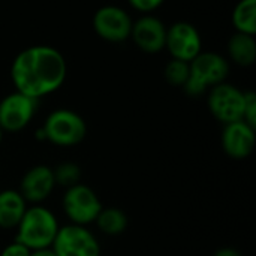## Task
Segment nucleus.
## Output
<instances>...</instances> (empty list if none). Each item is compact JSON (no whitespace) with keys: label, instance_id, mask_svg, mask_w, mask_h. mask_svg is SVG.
<instances>
[{"label":"nucleus","instance_id":"nucleus-5","mask_svg":"<svg viewBox=\"0 0 256 256\" xmlns=\"http://www.w3.org/2000/svg\"><path fill=\"white\" fill-rule=\"evenodd\" d=\"M62 204L69 222L81 226L94 224L98 214L104 207L98 194L92 188L81 183L66 189Z\"/></svg>","mask_w":256,"mask_h":256},{"label":"nucleus","instance_id":"nucleus-9","mask_svg":"<svg viewBox=\"0 0 256 256\" xmlns=\"http://www.w3.org/2000/svg\"><path fill=\"white\" fill-rule=\"evenodd\" d=\"M132 20L118 6H102L93 16V28L99 38L108 42H123L130 38Z\"/></svg>","mask_w":256,"mask_h":256},{"label":"nucleus","instance_id":"nucleus-20","mask_svg":"<svg viewBox=\"0 0 256 256\" xmlns=\"http://www.w3.org/2000/svg\"><path fill=\"white\" fill-rule=\"evenodd\" d=\"M243 122L256 129V94L255 92H244V116Z\"/></svg>","mask_w":256,"mask_h":256},{"label":"nucleus","instance_id":"nucleus-23","mask_svg":"<svg viewBox=\"0 0 256 256\" xmlns=\"http://www.w3.org/2000/svg\"><path fill=\"white\" fill-rule=\"evenodd\" d=\"M213 256H243L242 255V252H238L237 249H234V248H220V249H218Z\"/></svg>","mask_w":256,"mask_h":256},{"label":"nucleus","instance_id":"nucleus-25","mask_svg":"<svg viewBox=\"0 0 256 256\" xmlns=\"http://www.w3.org/2000/svg\"><path fill=\"white\" fill-rule=\"evenodd\" d=\"M3 135H4V132H3L2 128H0V144H2V141H3Z\"/></svg>","mask_w":256,"mask_h":256},{"label":"nucleus","instance_id":"nucleus-24","mask_svg":"<svg viewBox=\"0 0 256 256\" xmlns=\"http://www.w3.org/2000/svg\"><path fill=\"white\" fill-rule=\"evenodd\" d=\"M30 256H57L56 255V252L51 249V248H48V249H40V250H33Z\"/></svg>","mask_w":256,"mask_h":256},{"label":"nucleus","instance_id":"nucleus-13","mask_svg":"<svg viewBox=\"0 0 256 256\" xmlns=\"http://www.w3.org/2000/svg\"><path fill=\"white\" fill-rule=\"evenodd\" d=\"M130 38L141 51L154 54L165 48L166 27L159 18L144 15L132 22Z\"/></svg>","mask_w":256,"mask_h":256},{"label":"nucleus","instance_id":"nucleus-19","mask_svg":"<svg viewBox=\"0 0 256 256\" xmlns=\"http://www.w3.org/2000/svg\"><path fill=\"white\" fill-rule=\"evenodd\" d=\"M189 74H190V66L188 62H183V60L172 58L165 68L166 81L176 87H184V84L188 82Z\"/></svg>","mask_w":256,"mask_h":256},{"label":"nucleus","instance_id":"nucleus-6","mask_svg":"<svg viewBox=\"0 0 256 256\" xmlns=\"http://www.w3.org/2000/svg\"><path fill=\"white\" fill-rule=\"evenodd\" d=\"M51 249L57 256H100V244L87 226L68 224L60 226Z\"/></svg>","mask_w":256,"mask_h":256},{"label":"nucleus","instance_id":"nucleus-12","mask_svg":"<svg viewBox=\"0 0 256 256\" xmlns=\"http://www.w3.org/2000/svg\"><path fill=\"white\" fill-rule=\"evenodd\" d=\"M56 189L52 168L46 165H36L26 171L21 178L18 192L27 204L39 206Z\"/></svg>","mask_w":256,"mask_h":256},{"label":"nucleus","instance_id":"nucleus-21","mask_svg":"<svg viewBox=\"0 0 256 256\" xmlns=\"http://www.w3.org/2000/svg\"><path fill=\"white\" fill-rule=\"evenodd\" d=\"M165 0H129L130 6L142 14H148L154 9H158Z\"/></svg>","mask_w":256,"mask_h":256},{"label":"nucleus","instance_id":"nucleus-8","mask_svg":"<svg viewBox=\"0 0 256 256\" xmlns=\"http://www.w3.org/2000/svg\"><path fill=\"white\" fill-rule=\"evenodd\" d=\"M38 100L14 92L0 100V128L3 132H20L34 117Z\"/></svg>","mask_w":256,"mask_h":256},{"label":"nucleus","instance_id":"nucleus-2","mask_svg":"<svg viewBox=\"0 0 256 256\" xmlns=\"http://www.w3.org/2000/svg\"><path fill=\"white\" fill-rule=\"evenodd\" d=\"M60 225L52 212L42 206L27 207L21 222L18 224L15 242L28 250H40L52 246Z\"/></svg>","mask_w":256,"mask_h":256},{"label":"nucleus","instance_id":"nucleus-17","mask_svg":"<svg viewBox=\"0 0 256 256\" xmlns=\"http://www.w3.org/2000/svg\"><path fill=\"white\" fill-rule=\"evenodd\" d=\"M232 24L237 32L256 33V0H240L232 12Z\"/></svg>","mask_w":256,"mask_h":256},{"label":"nucleus","instance_id":"nucleus-4","mask_svg":"<svg viewBox=\"0 0 256 256\" xmlns=\"http://www.w3.org/2000/svg\"><path fill=\"white\" fill-rule=\"evenodd\" d=\"M190 74L184 84V92L189 96H200L208 88L225 82L230 64L225 57L218 52H200L192 62H189Z\"/></svg>","mask_w":256,"mask_h":256},{"label":"nucleus","instance_id":"nucleus-22","mask_svg":"<svg viewBox=\"0 0 256 256\" xmlns=\"http://www.w3.org/2000/svg\"><path fill=\"white\" fill-rule=\"evenodd\" d=\"M30 254L32 250H28L26 246H22L18 242H14L2 250L0 256H30Z\"/></svg>","mask_w":256,"mask_h":256},{"label":"nucleus","instance_id":"nucleus-10","mask_svg":"<svg viewBox=\"0 0 256 256\" xmlns=\"http://www.w3.org/2000/svg\"><path fill=\"white\" fill-rule=\"evenodd\" d=\"M202 40L196 27L186 21H178L166 28L165 48L170 51L172 58L192 62L201 52Z\"/></svg>","mask_w":256,"mask_h":256},{"label":"nucleus","instance_id":"nucleus-16","mask_svg":"<svg viewBox=\"0 0 256 256\" xmlns=\"http://www.w3.org/2000/svg\"><path fill=\"white\" fill-rule=\"evenodd\" d=\"M94 224L102 234L110 237H117L128 230L129 220L123 210L117 207H102Z\"/></svg>","mask_w":256,"mask_h":256},{"label":"nucleus","instance_id":"nucleus-7","mask_svg":"<svg viewBox=\"0 0 256 256\" xmlns=\"http://www.w3.org/2000/svg\"><path fill=\"white\" fill-rule=\"evenodd\" d=\"M207 104L213 117L224 124L243 120L244 92H242L232 84L220 82L212 87Z\"/></svg>","mask_w":256,"mask_h":256},{"label":"nucleus","instance_id":"nucleus-11","mask_svg":"<svg viewBox=\"0 0 256 256\" xmlns=\"http://www.w3.org/2000/svg\"><path fill=\"white\" fill-rule=\"evenodd\" d=\"M256 129L243 120L224 124L220 142L226 156L242 160L249 158L256 144Z\"/></svg>","mask_w":256,"mask_h":256},{"label":"nucleus","instance_id":"nucleus-15","mask_svg":"<svg viewBox=\"0 0 256 256\" xmlns=\"http://www.w3.org/2000/svg\"><path fill=\"white\" fill-rule=\"evenodd\" d=\"M231 60L240 66H250L256 60V40L254 34L236 32L228 42Z\"/></svg>","mask_w":256,"mask_h":256},{"label":"nucleus","instance_id":"nucleus-14","mask_svg":"<svg viewBox=\"0 0 256 256\" xmlns=\"http://www.w3.org/2000/svg\"><path fill=\"white\" fill-rule=\"evenodd\" d=\"M27 210V202L15 189L0 192V228L15 230Z\"/></svg>","mask_w":256,"mask_h":256},{"label":"nucleus","instance_id":"nucleus-3","mask_svg":"<svg viewBox=\"0 0 256 256\" xmlns=\"http://www.w3.org/2000/svg\"><path fill=\"white\" fill-rule=\"evenodd\" d=\"M87 135V124L84 118L66 108L52 111L38 130V140L48 141L58 147H72L80 144Z\"/></svg>","mask_w":256,"mask_h":256},{"label":"nucleus","instance_id":"nucleus-18","mask_svg":"<svg viewBox=\"0 0 256 256\" xmlns=\"http://www.w3.org/2000/svg\"><path fill=\"white\" fill-rule=\"evenodd\" d=\"M52 176L56 186H60L64 190L81 183V168L74 162H63L57 165L52 170Z\"/></svg>","mask_w":256,"mask_h":256},{"label":"nucleus","instance_id":"nucleus-1","mask_svg":"<svg viewBox=\"0 0 256 256\" xmlns=\"http://www.w3.org/2000/svg\"><path fill=\"white\" fill-rule=\"evenodd\" d=\"M66 58L58 50L48 45L22 50L10 66L15 92L36 100L58 90L66 80Z\"/></svg>","mask_w":256,"mask_h":256}]
</instances>
